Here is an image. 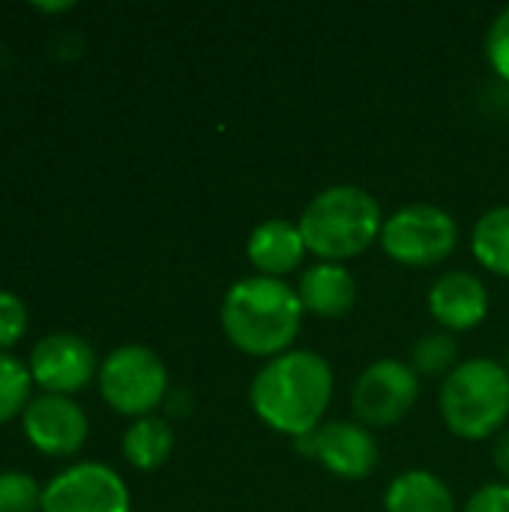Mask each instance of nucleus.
I'll use <instances>...</instances> for the list:
<instances>
[{
	"label": "nucleus",
	"instance_id": "nucleus-10",
	"mask_svg": "<svg viewBox=\"0 0 509 512\" xmlns=\"http://www.w3.org/2000/svg\"><path fill=\"white\" fill-rule=\"evenodd\" d=\"M93 372H96L93 348L72 333H51L30 354L33 381L54 396H69L81 390L93 378Z\"/></svg>",
	"mask_w": 509,
	"mask_h": 512
},
{
	"label": "nucleus",
	"instance_id": "nucleus-17",
	"mask_svg": "<svg viewBox=\"0 0 509 512\" xmlns=\"http://www.w3.org/2000/svg\"><path fill=\"white\" fill-rule=\"evenodd\" d=\"M471 249L486 270L509 279V204L492 207L477 219Z\"/></svg>",
	"mask_w": 509,
	"mask_h": 512
},
{
	"label": "nucleus",
	"instance_id": "nucleus-22",
	"mask_svg": "<svg viewBox=\"0 0 509 512\" xmlns=\"http://www.w3.org/2000/svg\"><path fill=\"white\" fill-rule=\"evenodd\" d=\"M27 330V309L15 294L0 291V348L15 345Z\"/></svg>",
	"mask_w": 509,
	"mask_h": 512
},
{
	"label": "nucleus",
	"instance_id": "nucleus-21",
	"mask_svg": "<svg viewBox=\"0 0 509 512\" xmlns=\"http://www.w3.org/2000/svg\"><path fill=\"white\" fill-rule=\"evenodd\" d=\"M486 57H489L492 69H495L504 81H509V6H504V9L495 15L492 27H489V33H486Z\"/></svg>",
	"mask_w": 509,
	"mask_h": 512
},
{
	"label": "nucleus",
	"instance_id": "nucleus-19",
	"mask_svg": "<svg viewBox=\"0 0 509 512\" xmlns=\"http://www.w3.org/2000/svg\"><path fill=\"white\" fill-rule=\"evenodd\" d=\"M30 366L18 363L9 354H0V423H9L15 414L30 405Z\"/></svg>",
	"mask_w": 509,
	"mask_h": 512
},
{
	"label": "nucleus",
	"instance_id": "nucleus-25",
	"mask_svg": "<svg viewBox=\"0 0 509 512\" xmlns=\"http://www.w3.org/2000/svg\"><path fill=\"white\" fill-rule=\"evenodd\" d=\"M72 6L75 3H33V9H39V12H66Z\"/></svg>",
	"mask_w": 509,
	"mask_h": 512
},
{
	"label": "nucleus",
	"instance_id": "nucleus-4",
	"mask_svg": "<svg viewBox=\"0 0 509 512\" xmlns=\"http://www.w3.org/2000/svg\"><path fill=\"white\" fill-rule=\"evenodd\" d=\"M438 405L456 438L483 441L507 423L509 372L492 357H471L444 378Z\"/></svg>",
	"mask_w": 509,
	"mask_h": 512
},
{
	"label": "nucleus",
	"instance_id": "nucleus-15",
	"mask_svg": "<svg viewBox=\"0 0 509 512\" xmlns=\"http://www.w3.org/2000/svg\"><path fill=\"white\" fill-rule=\"evenodd\" d=\"M384 510L387 512H456V498L450 486L423 468L402 471L390 480L384 492Z\"/></svg>",
	"mask_w": 509,
	"mask_h": 512
},
{
	"label": "nucleus",
	"instance_id": "nucleus-24",
	"mask_svg": "<svg viewBox=\"0 0 509 512\" xmlns=\"http://www.w3.org/2000/svg\"><path fill=\"white\" fill-rule=\"evenodd\" d=\"M492 456H495V468H498V474L504 477V483L509 486V429H507V432H501V435H498V441H495V450H492Z\"/></svg>",
	"mask_w": 509,
	"mask_h": 512
},
{
	"label": "nucleus",
	"instance_id": "nucleus-8",
	"mask_svg": "<svg viewBox=\"0 0 509 512\" xmlns=\"http://www.w3.org/2000/svg\"><path fill=\"white\" fill-rule=\"evenodd\" d=\"M42 512H129V489L108 465H72L42 489Z\"/></svg>",
	"mask_w": 509,
	"mask_h": 512
},
{
	"label": "nucleus",
	"instance_id": "nucleus-2",
	"mask_svg": "<svg viewBox=\"0 0 509 512\" xmlns=\"http://www.w3.org/2000/svg\"><path fill=\"white\" fill-rule=\"evenodd\" d=\"M303 303L297 288L282 279L270 276H246L237 279L219 309V324L228 342L249 354L273 360L291 351L300 324H303Z\"/></svg>",
	"mask_w": 509,
	"mask_h": 512
},
{
	"label": "nucleus",
	"instance_id": "nucleus-9",
	"mask_svg": "<svg viewBox=\"0 0 509 512\" xmlns=\"http://www.w3.org/2000/svg\"><path fill=\"white\" fill-rule=\"evenodd\" d=\"M297 447L339 480H363L378 468V441L363 423L333 420L300 438Z\"/></svg>",
	"mask_w": 509,
	"mask_h": 512
},
{
	"label": "nucleus",
	"instance_id": "nucleus-3",
	"mask_svg": "<svg viewBox=\"0 0 509 512\" xmlns=\"http://www.w3.org/2000/svg\"><path fill=\"white\" fill-rule=\"evenodd\" d=\"M297 225L312 255L342 264L363 255L375 240H381L384 216L369 189L339 183L318 192L300 213Z\"/></svg>",
	"mask_w": 509,
	"mask_h": 512
},
{
	"label": "nucleus",
	"instance_id": "nucleus-7",
	"mask_svg": "<svg viewBox=\"0 0 509 512\" xmlns=\"http://www.w3.org/2000/svg\"><path fill=\"white\" fill-rule=\"evenodd\" d=\"M420 396V375L411 363L381 357L369 363L351 390V408L366 429H387L402 423Z\"/></svg>",
	"mask_w": 509,
	"mask_h": 512
},
{
	"label": "nucleus",
	"instance_id": "nucleus-23",
	"mask_svg": "<svg viewBox=\"0 0 509 512\" xmlns=\"http://www.w3.org/2000/svg\"><path fill=\"white\" fill-rule=\"evenodd\" d=\"M462 512H509V486L507 483H489L480 486Z\"/></svg>",
	"mask_w": 509,
	"mask_h": 512
},
{
	"label": "nucleus",
	"instance_id": "nucleus-16",
	"mask_svg": "<svg viewBox=\"0 0 509 512\" xmlns=\"http://www.w3.org/2000/svg\"><path fill=\"white\" fill-rule=\"evenodd\" d=\"M174 450V432L159 417L135 420L123 435V456L138 471H156L168 462Z\"/></svg>",
	"mask_w": 509,
	"mask_h": 512
},
{
	"label": "nucleus",
	"instance_id": "nucleus-11",
	"mask_svg": "<svg viewBox=\"0 0 509 512\" xmlns=\"http://www.w3.org/2000/svg\"><path fill=\"white\" fill-rule=\"evenodd\" d=\"M24 432L45 456H72L87 441V417L69 396L45 393L27 405Z\"/></svg>",
	"mask_w": 509,
	"mask_h": 512
},
{
	"label": "nucleus",
	"instance_id": "nucleus-6",
	"mask_svg": "<svg viewBox=\"0 0 509 512\" xmlns=\"http://www.w3.org/2000/svg\"><path fill=\"white\" fill-rule=\"evenodd\" d=\"M102 399L126 417H150L168 393V369L156 351L144 345H123L111 351L99 369Z\"/></svg>",
	"mask_w": 509,
	"mask_h": 512
},
{
	"label": "nucleus",
	"instance_id": "nucleus-18",
	"mask_svg": "<svg viewBox=\"0 0 509 512\" xmlns=\"http://www.w3.org/2000/svg\"><path fill=\"white\" fill-rule=\"evenodd\" d=\"M459 339L447 330L423 333L411 348V369L426 378H447L459 366Z\"/></svg>",
	"mask_w": 509,
	"mask_h": 512
},
{
	"label": "nucleus",
	"instance_id": "nucleus-20",
	"mask_svg": "<svg viewBox=\"0 0 509 512\" xmlns=\"http://www.w3.org/2000/svg\"><path fill=\"white\" fill-rule=\"evenodd\" d=\"M0 512H42V492L30 474H0Z\"/></svg>",
	"mask_w": 509,
	"mask_h": 512
},
{
	"label": "nucleus",
	"instance_id": "nucleus-5",
	"mask_svg": "<svg viewBox=\"0 0 509 512\" xmlns=\"http://www.w3.org/2000/svg\"><path fill=\"white\" fill-rule=\"evenodd\" d=\"M384 252L405 267H432L447 261L459 246L456 219L435 204H408L384 219Z\"/></svg>",
	"mask_w": 509,
	"mask_h": 512
},
{
	"label": "nucleus",
	"instance_id": "nucleus-13",
	"mask_svg": "<svg viewBox=\"0 0 509 512\" xmlns=\"http://www.w3.org/2000/svg\"><path fill=\"white\" fill-rule=\"evenodd\" d=\"M306 240L300 234V225L291 219H264L252 228L246 240V258L258 270V276L282 279L285 273L297 270L306 258Z\"/></svg>",
	"mask_w": 509,
	"mask_h": 512
},
{
	"label": "nucleus",
	"instance_id": "nucleus-26",
	"mask_svg": "<svg viewBox=\"0 0 509 512\" xmlns=\"http://www.w3.org/2000/svg\"><path fill=\"white\" fill-rule=\"evenodd\" d=\"M504 369L509 372V348H507V357H504Z\"/></svg>",
	"mask_w": 509,
	"mask_h": 512
},
{
	"label": "nucleus",
	"instance_id": "nucleus-14",
	"mask_svg": "<svg viewBox=\"0 0 509 512\" xmlns=\"http://www.w3.org/2000/svg\"><path fill=\"white\" fill-rule=\"evenodd\" d=\"M297 297L303 303V312H312L318 318H342L357 303V279L342 264L318 261L303 270L297 282Z\"/></svg>",
	"mask_w": 509,
	"mask_h": 512
},
{
	"label": "nucleus",
	"instance_id": "nucleus-12",
	"mask_svg": "<svg viewBox=\"0 0 509 512\" xmlns=\"http://www.w3.org/2000/svg\"><path fill=\"white\" fill-rule=\"evenodd\" d=\"M429 312L447 333H465L489 315V291L468 270H450L429 288Z\"/></svg>",
	"mask_w": 509,
	"mask_h": 512
},
{
	"label": "nucleus",
	"instance_id": "nucleus-1",
	"mask_svg": "<svg viewBox=\"0 0 509 512\" xmlns=\"http://www.w3.org/2000/svg\"><path fill=\"white\" fill-rule=\"evenodd\" d=\"M333 399L330 363L303 348L267 360L249 384V405L264 426L294 441L312 435Z\"/></svg>",
	"mask_w": 509,
	"mask_h": 512
}]
</instances>
